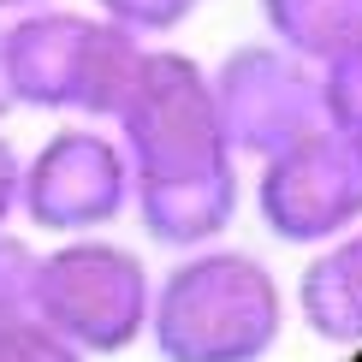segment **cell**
<instances>
[{
	"instance_id": "1",
	"label": "cell",
	"mask_w": 362,
	"mask_h": 362,
	"mask_svg": "<svg viewBox=\"0 0 362 362\" xmlns=\"http://www.w3.org/2000/svg\"><path fill=\"white\" fill-rule=\"evenodd\" d=\"M285 333V291L250 250H185L148 297V344L160 362H267Z\"/></svg>"
},
{
	"instance_id": "2",
	"label": "cell",
	"mask_w": 362,
	"mask_h": 362,
	"mask_svg": "<svg viewBox=\"0 0 362 362\" xmlns=\"http://www.w3.org/2000/svg\"><path fill=\"white\" fill-rule=\"evenodd\" d=\"M148 297L155 274L131 244H113L107 232L59 238L36 255V315L78 356H125L148 333Z\"/></svg>"
},
{
	"instance_id": "3",
	"label": "cell",
	"mask_w": 362,
	"mask_h": 362,
	"mask_svg": "<svg viewBox=\"0 0 362 362\" xmlns=\"http://www.w3.org/2000/svg\"><path fill=\"white\" fill-rule=\"evenodd\" d=\"M113 137L131 160V178H190L238 160L226 148L208 66L178 48H148L125 107L113 113Z\"/></svg>"
},
{
	"instance_id": "4",
	"label": "cell",
	"mask_w": 362,
	"mask_h": 362,
	"mask_svg": "<svg viewBox=\"0 0 362 362\" xmlns=\"http://www.w3.org/2000/svg\"><path fill=\"white\" fill-rule=\"evenodd\" d=\"M255 214L279 244L297 250L362 226V137L315 125L309 137L274 148L255 178Z\"/></svg>"
},
{
	"instance_id": "5",
	"label": "cell",
	"mask_w": 362,
	"mask_h": 362,
	"mask_svg": "<svg viewBox=\"0 0 362 362\" xmlns=\"http://www.w3.org/2000/svg\"><path fill=\"white\" fill-rule=\"evenodd\" d=\"M18 214L54 238L107 232L119 214H131V160L119 137L89 119L54 131L18 167Z\"/></svg>"
},
{
	"instance_id": "6",
	"label": "cell",
	"mask_w": 362,
	"mask_h": 362,
	"mask_svg": "<svg viewBox=\"0 0 362 362\" xmlns=\"http://www.w3.org/2000/svg\"><path fill=\"white\" fill-rule=\"evenodd\" d=\"M214 83V107H220V131L232 155H255L267 160L274 148L309 137L321 119V71L315 59L267 42H238L232 54L208 71Z\"/></svg>"
},
{
	"instance_id": "7",
	"label": "cell",
	"mask_w": 362,
	"mask_h": 362,
	"mask_svg": "<svg viewBox=\"0 0 362 362\" xmlns=\"http://www.w3.org/2000/svg\"><path fill=\"white\" fill-rule=\"evenodd\" d=\"M89 30H95V12H71L59 0L18 12V18H0V83H6L12 107L71 113Z\"/></svg>"
},
{
	"instance_id": "8",
	"label": "cell",
	"mask_w": 362,
	"mask_h": 362,
	"mask_svg": "<svg viewBox=\"0 0 362 362\" xmlns=\"http://www.w3.org/2000/svg\"><path fill=\"white\" fill-rule=\"evenodd\" d=\"M238 208H244V178L238 160H226L214 173L190 178H131V214L143 220V232L160 250H208L232 232Z\"/></svg>"
},
{
	"instance_id": "9",
	"label": "cell",
	"mask_w": 362,
	"mask_h": 362,
	"mask_svg": "<svg viewBox=\"0 0 362 362\" xmlns=\"http://www.w3.org/2000/svg\"><path fill=\"white\" fill-rule=\"evenodd\" d=\"M297 315L321 344H339V351L362 344V226L315 244L297 279Z\"/></svg>"
},
{
	"instance_id": "10",
	"label": "cell",
	"mask_w": 362,
	"mask_h": 362,
	"mask_svg": "<svg viewBox=\"0 0 362 362\" xmlns=\"http://www.w3.org/2000/svg\"><path fill=\"white\" fill-rule=\"evenodd\" d=\"M267 36L303 59H333L362 42V0H262Z\"/></svg>"
},
{
	"instance_id": "11",
	"label": "cell",
	"mask_w": 362,
	"mask_h": 362,
	"mask_svg": "<svg viewBox=\"0 0 362 362\" xmlns=\"http://www.w3.org/2000/svg\"><path fill=\"white\" fill-rule=\"evenodd\" d=\"M315 71H321V119L333 131L362 137V42H351L333 59H321Z\"/></svg>"
},
{
	"instance_id": "12",
	"label": "cell",
	"mask_w": 362,
	"mask_h": 362,
	"mask_svg": "<svg viewBox=\"0 0 362 362\" xmlns=\"http://www.w3.org/2000/svg\"><path fill=\"white\" fill-rule=\"evenodd\" d=\"M36 255L42 250H30L18 232L0 226V327L30 315V297H36Z\"/></svg>"
},
{
	"instance_id": "13",
	"label": "cell",
	"mask_w": 362,
	"mask_h": 362,
	"mask_svg": "<svg viewBox=\"0 0 362 362\" xmlns=\"http://www.w3.org/2000/svg\"><path fill=\"white\" fill-rule=\"evenodd\" d=\"M95 12L119 30H131V36L155 42V36H173L178 24L196 12V0H95Z\"/></svg>"
},
{
	"instance_id": "14",
	"label": "cell",
	"mask_w": 362,
	"mask_h": 362,
	"mask_svg": "<svg viewBox=\"0 0 362 362\" xmlns=\"http://www.w3.org/2000/svg\"><path fill=\"white\" fill-rule=\"evenodd\" d=\"M0 362H89V356H78L59 333H48L36 315H24V321L0 327Z\"/></svg>"
},
{
	"instance_id": "15",
	"label": "cell",
	"mask_w": 362,
	"mask_h": 362,
	"mask_svg": "<svg viewBox=\"0 0 362 362\" xmlns=\"http://www.w3.org/2000/svg\"><path fill=\"white\" fill-rule=\"evenodd\" d=\"M18 167L24 155L0 137V226H12V214H18Z\"/></svg>"
},
{
	"instance_id": "16",
	"label": "cell",
	"mask_w": 362,
	"mask_h": 362,
	"mask_svg": "<svg viewBox=\"0 0 362 362\" xmlns=\"http://www.w3.org/2000/svg\"><path fill=\"white\" fill-rule=\"evenodd\" d=\"M36 6H54V0H0V18H18V12H36Z\"/></svg>"
},
{
	"instance_id": "17",
	"label": "cell",
	"mask_w": 362,
	"mask_h": 362,
	"mask_svg": "<svg viewBox=\"0 0 362 362\" xmlns=\"http://www.w3.org/2000/svg\"><path fill=\"white\" fill-rule=\"evenodd\" d=\"M12 113V101H6V83H0V119H6Z\"/></svg>"
}]
</instances>
